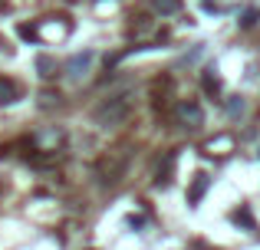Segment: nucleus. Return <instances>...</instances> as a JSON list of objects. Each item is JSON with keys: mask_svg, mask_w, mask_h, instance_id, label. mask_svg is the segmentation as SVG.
<instances>
[{"mask_svg": "<svg viewBox=\"0 0 260 250\" xmlns=\"http://www.w3.org/2000/svg\"><path fill=\"white\" fill-rule=\"evenodd\" d=\"M125 112H128V96H115V99H109V102H102L99 109H95V122L112 125V122H119Z\"/></svg>", "mask_w": 260, "mask_h": 250, "instance_id": "obj_1", "label": "nucleus"}, {"mask_svg": "<svg viewBox=\"0 0 260 250\" xmlns=\"http://www.w3.org/2000/svg\"><path fill=\"white\" fill-rule=\"evenodd\" d=\"M175 116H178V122H181L184 128H201L204 125V112H201L198 102H181L175 109Z\"/></svg>", "mask_w": 260, "mask_h": 250, "instance_id": "obj_2", "label": "nucleus"}, {"mask_svg": "<svg viewBox=\"0 0 260 250\" xmlns=\"http://www.w3.org/2000/svg\"><path fill=\"white\" fill-rule=\"evenodd\" d=\"M208 188H211V178H208V174H204V171L194 174V181H191V188H188V204L194 207L198 201L204 198V191H208Z\"/></svg>", "mask_w": 260, "mask_h": 250, "instance_id": "obj_3", "label": "nucleus"}, {"mask_svg": "<svg viewBox=\"0 0 260 250\" xmlns=\"http://www.w3.org/2000/svg\"><path fill=\"white\" fill-rule=\"evenodd\" d=\"M20 99V86L13 79H0V102H17Z\"/></svg>", "mask_w": 260, "mask_h": 250, "instance_id": "obj_4", "label": "nucleus"}, {"mask_svg": "<svg viewBox=\"0 0 260 250\" xmlns=\"http://www.w3.org/2000/svg\"><path fill=\"white\" fill-rule=\"evenodd\" d=\"M152 10L161 13V17H168V13H178V10H181V0H152Z\"/></svg>", "mask_w": 260, "mask_h": 250, "instance_id": "obj_5", "label": "nucleus"}, {"mask_svg": "<svg viewBox=\"0 0 260 250\" xmlns=\"http://www.w3.org/2000/svg\"><path fill=\"white\" fill-rule=\"evenodd\" d=\"M89 63H92V53H83V56H73V59H70V66H66V69H70L73 76H79V69H86Z\"/></svg>", "mask_w": 260, "mask_h": 250, "instance_id": "obj_6", "label": "nucleus"}, {"mask_svg": "<svg viewBox=\"0 0 260 250\" xmlns=\"http://www.w3.org/2000/svg\"><path fill=\"white\" fill-rule=\"evenodd\" d=\"M172 165H175V155L165 158V168H158V185H168V174H172Z\"/></svg>", "mask_w": 260, "mask_h": 250, "instance_id": "obj_7", "label": "nucleus"}, {"mask_svg": "<svg viewBox=\"0 0 260 250\" xmlns=\"http://www.w3.org/2000/svg\"><path fill=\"white\" fill-rule=\"evenodd\" d=\"M37 69H40V76H53V69H56V66H53L46 56H40V59H37Z\"/></svg>", "mask_w": 260, "mask_h": 250, "instance_id": "obj_8", "label": "nucleus"}, {"mask_svg": "<svg viewBox=\"0 0 260 250\" xmlns=\"http://www.w3.org/2000/svg\"><path fill=\"white\" fill-rule=\"evenodd\" d=\"M211 73H214V69L204 73V89H208V92H217V76H211Z\"/></svg>", "mask_w": 260, "mask_h": 250, "instance_id": "obj_9", "label": "nucleus"}, {"mask_svg": "<svg viewBox=\"0 0 260 250\" xmlns=\"http://www.w3.org/2000/svg\"><path fill=\"white\" fill-rule=\"evenodd\" d=\"M257 20H260V10H247V13H244V20H241V26H254Z\"/></svg>", "mask_w": 260, "mask_h": 250, "instance_id": "obj_10", "label": "nucleus"}, {"mask_svg": "<svg viewBox=\"0 0 260 250\" xmlns=\"http://www.w3.org/2000/svg\"><path fill=\"white\" fill-rule=\"evenodd\" d=\"M234 221H237V224H244V227H250V231H254V221H250V214H247V211H237V214H234Z\"/></svg>", "mask_w": 260, "mask_h": 250, "instance_id": "obj_11", "label": "nucleus"}, {"mask_svg": "<svg viewBox=\"0 0 260 250\" xmlns=\"http://www.w3.org/2000/svg\"><path fill=\"white\" fill-rule=\"evenodd\" d=\"M0 4H4V0H0Z\"/></svg>", "mask_w": 260, "mask_h": 250, "instance_id": "obj_12", "label": "nucleus"}]
</instances>
